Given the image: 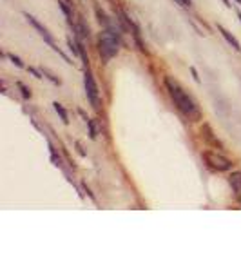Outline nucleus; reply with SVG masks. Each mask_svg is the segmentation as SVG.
Instances as JSON below:
<instances>
[{
    "label": "nucleus",
    "mask_w": 241,
    "mask_h": 272,
    "mask_svg": "<svg viewBox=\"0 0 241 272\" xmlns=\"http://www.w3.org/2000/svg\"><path fill=\"white\" fill-rule=\"evenodd\" d=\"M163 84H165V89L169 91V96L173 98L176 109H178L187 120L190 122L201 120V111H199L198 102L181 87V84H180L178 80L173 78V76H165Z\"/></svg>",
    "instance_id": "1"
},
{
    "label": "nucleus",
    "mask_w": 241,
    "mask_h": 272,
    "mask_svg": "<svg viewBox=\"0 0 241 272\" xmlns=\"http://www.w3.org/2000/svg\"><path fill=\"white\" fill-rule=\"evenodd\" d=\"M116 18L120 20L121 27H123L125 31H131V35H132V38H134V42H136L138 49H140L142 53H147V47H145V44H143V40H142V31H140V26L132 20V16L129 15L125 9L118 7V9H116Z\"/></svg>",
    "instance_id": "2"
},
{
    "label": "nucleus",
    "mask_w": 241,
    "mask_h": 272,
    "mask_svg": "<svg viewBox=\"0 0 241 272\" xmlns=\"http://www.w3.org/2000/svg\"><path fill=\"white\" fill-rule=\"evenodd\" d=\"M201 158L203 162L207 163V167L216 171V173H227L234 167V162L229 160L227 156H223L221 152H216V151H203L201 152Z\"/></svg>",
    "instance_id": "3"
},
{
    "label": "nucleus",
    "mask_w": 241,
    "mask_h": 272,
    "mask_svg": "<svg viewBox=\"0 0 241 272\" xmlns=\"http://www.w3.org/2000/svg\"><path fill=\"white\" fill-rule=\"evenodd\" d=\"M84 87H85V96L89 100V104L93 109H98L100 107V89L98 84H96L95 76H93V71H91L89 66L84 68Z\"/></svg>",
    "instance_id": "4"
},
{
    "label": "nucleus",
    "mask_w": 241,
    "mask_h": 272,
    "mask_svg": "<svg viewBox=\"0 0 241 272\" xmlns=\"http://www.w3.org/2000/svg\"><path fill=\"white\" fill-rule=\"evenodd\" d=\"M58 7L62 9V13L65 15V20H67V24L74 31V29H76V22H74V18H73V4L67 2V0H58Z\"/></svg>",
    "instance_id": "5"
},
{
    "label": "nucleus",
    "mask_w": 241,
    "mask_h": 272,
    "mask_svg": "<svg viewBox=\"0 0 241 272\" xmlns=\"http://www.w3.org/2000/svg\"><path fill=\"white\" fill-rule=\"evenodd\" d=\"M218 31H220V35L223 38H225L227 44H229V46H231L232 49H234V51L241 53V44H240V40H238V38L234 37V35H232V33L229 31V29H225V27L221 26V24H218Z\"/></svg>",
    "instance_id": "6"
},
{
    "label": "nucleus",
    "mask_w": 241,
    "mask_h": 272,
    "mask_svg": "<svg viewBox=\"0 0 241 272\" xmlns=\"http://www.w3.org/2000/svg\"><path fill=\"white\" fill-rule=\"evenodd\" d=\"M229 183H231V187H232L234 198L238 200L241 196V173L240 171H236V173H232L231 176H229Z\"/></svg>",
    "instance_id": "7"
},
{
    "label": "nucleus",
    "mask_w": 241,
    "mask_h": 272,
    "mask_svg": "<svg viewBox=\"0 0 241 272\" xmlns=\"http://www.w3.org/2000/svg\"><path fill=\"white\" fill-rule=\"evenodd\" d=\"M201 135H203V138L209 143H212V145H216V147H220V149H223V143H221L218 138L214 136V133H212V129H210L209 126H203V129H201Z\"/></svg>",
    "instance_id": "8"
},
{
    "label": "nucleus",
    "mask_w": 241,
    "mask_h": 272,
    "mask_svg": "<svg viewBox=\"0 0 241 272\" xmlns=\"http://www.w3.org/2000/svg\"><path fill=\"white\" fill-rule=\"evenodd\" d=\"M95 13H96V18H98V22H100V26L107 27L111 22H113V18H109V16H107V13H105V11L102 9L98 4L95 5Z\"/></svg>",
    "instance_id": "9"
},
{
    "label": "nucleus",
    "mask_w": 241,
    "mask_h": 272,
    "mask_svg": "<svg viewBox=\"0 0 241 272\" xmlns=\"http://www.w3.org/2000/svg\"><path fill=\"white\" fill-rule=\"evenodd\" d=\"M53 107H55V111H57V115L60 116V120H62L65 126H67V124H69V115H67V111H65V107H63L60 102H55V104H53Z\"/></svg>",
    "instance_id": "10"
},
{
    "label": "nucleus",
    "mask_w": 241,
    "mask_h": 272,
    "mask_svg": "<svg viewBox=\"0 0 241 272\" xmlns=\"http://www.w3.org/2000/svg\"><path fill=\"white\" fill-rule=\"evenodd\" d=\"M40 71H42L44 78L51 80V82H53V84H55V85H60V84H62V82H60V78H57V76H55V74H53L51 71H49V69H46V68H40Z\"/></svg>",
    "instance_id": "11"
},
{
    "label": "nucleus",
    "mask_w": 241,
    "mask_h": 272,
    "mask_svg": "<svg viewBox=\"0 0 241 272\" xmlns=\"http://www.w3.org/2000/svg\"><path fill=\"white\" fill-rule=\"evenodd\" d=\"M87 127H89V138H91V140H96V136H98V131H96L95 118H89V120H87Z\"/></svg>",
    "instance_id": "12"
},
{
    "label": "nucleus",
    "mask_w": 241,
    "mask_h": 272,
    "mask_svg": "<svg viewBox=\"0 0 241 272\" xmlns=\"http://www.w3.org/2000/svg\"><path fill=\"white\" fill-rule=\"evenodd\" d=\"M16 85H18V89L22 91V96H24V98H26V100L31 98V89H29V87H27L26 84H22V82H16Z\"/></svg>",
    "instance_id": "13"
},
{
    "label": "nucleus",
    "mask_w": 241,
    "mask_h": 272,
    "mask_svg": "<svg viewBox=\"0 0 241 272\" xmlns=\"http://www.w3.org/2000/svg\"><path fill=\"white\" fill-rule=\"evenodd\" d=\"M4 57H7V58H9V60H11V64H15L16 68H24V62H22V60H20V58H18V57H15V55H13V53H5Z\"/></svg>",
    "instance_id": "14"
},
{
    "label": "nucleus",
    "mask_w": 241,
    "mask_h": 272,
    "mask_svg": "<svg viewBox=\"0 0 241 272\" xmlns=\"http://www.w3.org/2000/svg\"><path fill=\"white\" fill-rule=\"evenodd\" d=\"M27 71H29V73L33 74V76H35V78H44V74H42V71H40V69H37V68H31V66H29V68H27Z\"/></svg>",
    "instance_id": "15"
},
{
    "label": "nucleus",
    "mask_w": 241,
    "mask_h": 272,
    "mask_svg": "<svg viewBox=\"0 0 241 272\" xmlns=\"http://www.w3.org/2000/svg\"><path fill=\"white\" fill-rule=\"evenodd\" d=\"M176 4H180L181 7H185V9H190L192 7V0H174Z\"/></svg>",
    "instance_id": "16"
},
{
    "label": "nucleus",
    "mask_w": 241,
    "mask_h": 272,
    "mask_svg": "<svg viewBox=\"0 0 241 272\" xmlns=\"http://www.w3.org/2000/svg\"><path fill=\"white\" fill-rule=\"evenodd\" d=\"M190 74H192V78L196 80V82H199L198 71H196V68H194V66H190Z\"/></svg>",
    "instance_id": "17"
},
{
    "label": "nucleus",
    "mask_w": 241,
    "mask_h": 272,
    "mask_svg": "<svg viewBox=\"0 0 241 272\" xmlns=\"http://www.w3.org/2000/svg\"><path fill=\"white\" fill-rule=\"evenodd\" d=\"M84 191H85V193H87V196H89V198H91V200H93V202H96V198H95V194L91 193V189H89V187H87V185H85V183H84Z\"/></svg>",
    "instance_id": "18"
},
{
    "label": "nucleus",
    "mask_w": 241,
    "mask_h": 272,
    "mask_svg": "<svg viewBox=\"0 0 241 272\" xmlns=\"http://www.w3.org/2000/svg\"><path fill=\"white\" fill-rule=\"evenodd\" d=\"M223 4H225V7H232V4H231V0H221Z\"/></svg>",
    "instance_id": "19"
},
{
    "label": "nucleus",
    "mask_w": 241,
    "mask_h": 272,
    "mask_svg": "<svg viewBox=\"0 0 241 272\" xmlns=\"http://www.w3.org/2000/svg\"><path fill=\"white\" fill-rule=\"evenodd\" d=\"M234 2H236V4H238V5H240V7H241V0H234Z\"/></svg>",
    "instance_id": "20"
},
{
    "label": "nucleus",
    "mask_w": 241,
    "mask_h": 272,
    "mask_svg": "<svg viewBox=\"0 0 241 272\" xmlns=\"http://www.w3.org/2000/svg\"><path fill=\"white\" fill-rule=\"evenodd\" d=\"M238 18H240V22H241V11H238Z\"/></svg>",
    "instance_id": "21"
},
{
    "label": "nucleus",
    "mask_w": 241,
    "mask_h": 272,
    "mask_svg": "<svg viewBox=\"0 0 241 272\" xmlns=\"http://www.w3.org/2000/svg\"><path fill=\"white\" fill-rule=\"evenodd\" d=\"M238 202H240V204H241V196H240V198H238Z\"/></svg>",
    "instance_id": "22"
}]
</instances>
